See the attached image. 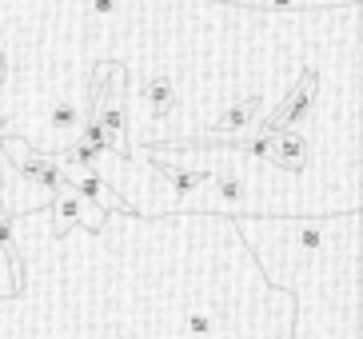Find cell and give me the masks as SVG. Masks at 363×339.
<instances>
[{"mask_svg":"<svg viewBox=\"0 0 363 339\" xmlns=\"http://www.w3.org/2000/svg\"><path fill=\"white\" fill-rule=\"evenodd\" d=\"M112 9H116V0H92V12L96 16H112Z\"/></svg>","mask_w":363,"mask_h":339,"instance_id":"8992f818","label":"cell"},{"mask_svg":"<svg viewBox=\"0 0 363 339\" xmlns=\"http://www.w3.org/2000/svg\"><path fill=\"white\" fill-rule=\"evenodd\" d=\"M52 128H56V132H65V128H76V112H72L68 104H60V108L52 112Z\"/></svg>","mask_w":363,"mask_h":339,"instance_id":"277c9868","label":"cell"},{"mask_svg":"<svg viewBox=\"0 0 363 339\" xmlns=\"http://www.w3.org/2000/svg\"><path fill=\"white\" fill-rule=\"evenodd\" d=\"M188 331H192V335H208V331H212V316L200 311V308H192V316H188Z\"/></svg>","mask_w":363,"mask_h":339,"instance_id":"3957f363","label":"cell"},{"mask_svg":"<svg viewBox=\"0 0 363 339\" xmlns=\"http://www.w3.org/2000/svg\"><path fill=\"white\" fill-rule=\"evenodd\" d=\"M152 100H156V108L164 112V108L172 104V88L164 84V80H156V84H152Z\"/></svg>","mask_w":363,"mask_h":339,"instance_id":"5b68a950","label":"cell"},{"mask_svg":"<svg viewBox=\"0 0 363 339\" xmlns=\"http://www.w3.org/2000/svg\"><path fill=\"white\" fill-rule=\"evenodd\" d=\"M224 4H252V9H328V4H355V0H224Z\"/></svg>","mask_w":363,"mask_h":339,"instance_id":"7a4b0ae2","label":"cell"},{"mask_svg":"<svg viewBox=\"0 0 363 339\" xmlns=\"http://www.w3.org/2000/svg\"><path fill=\"white\" fill-rule=\"evenodd\" d=\"M48 212L56 216V228H52L56 235H65L76 223H84V228H100L104 223V208L96 200H88V196H80L72 184L56 191V200H48Z\"/></svg>","mask_w":363,"mask_h":339,"instance_id":"6da1fadb","label":"cell"},{"mask_svg":"<svg viewBox=\"0 0 363 339\" xmlns=\"http://www.w3.org/2000/svg\"><path fill=\"white\" fill-rule=\"evenodd\" d=\"M4 168H9V160H4V136H0V176H4Z\"/></svg>","mask_w":363,"mask_h":339,"instance_id":"52a82bcc","label":"cell"}]
</instances>
